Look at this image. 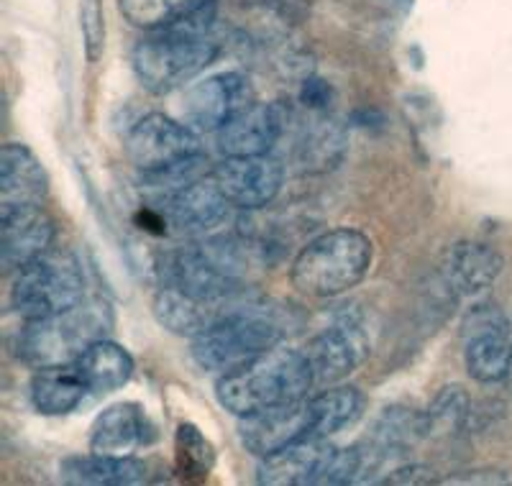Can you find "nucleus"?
I'll use <instances>...</instances> for the list:
<instances>
[{
	"mask_svg": "<svg viewBox=\"0 0 512 486\" xmlns=\"http://www.w3.org/2000/svg\"><path fill=\"white\" fill-rule=\"evenodd\" d=\"M374 246L356 228H331L303 246L295 256L290 279L308 297H338L354 290L369 274Z\"/></svg>",
	"mask_w": 512,
	"mask_h": 486,
	"instance_id": "nucleus-4",
	"label": "nucleus"
},
{
	"mask_svg": "<svg viewBox=\"0 0 512 486\" xmlns=\"http://www.w3.org/2000/svg\"><path fill=\"white\" fill-rule=\"evenodd\" d=\"M175 451L177 466L187 476H208V471L216 463V451L210 446V440L190 423H182L177 428Z\"/></svg>",
	"mask_w": 512,
	"mask_h": 486,
	"instance_id": "nucleus-27",
	"label": "nucleus"
},
{
	"mask_svg": "<svg viewBox=\"0 0 512 486\" xmlns=\"http://www.w3.org/2000/svg\"><path fill=\"white\" fill-rule=\"evenodd\" d=\"M59 476L64 484L75 486H131L146 479V466L134 458L100 456L90 451L88 456L64 458Z\"/></svg>",
	"mask_w": 512,
	"mask_h": 486,
	"instance_id": "nucleus-21",
	"label": "nucleus"
},
{
	"mask_svg": "<svg viewBox=\"0 0 512 486\" xmlns=\"http://www.w3.org/2000/svg\"><path fill=\"white\" fill-rule=\"evenodd\" d=\"M77 371L88 384V392L111 394L126 387L134 377V359L131 353L116 341L100 338L77 359Z\"/></svg>",
	"mask_w": 512,
	"mask_h": 486,
	"instance_id": "nucleus-22",
	"label": "nucleus"
},
{
	"mask_svg": "<svg viewBox=\"0 0 512 486\" xmlns=\"http://www.w3.org/2000/svg\"><path fill=\"white\" fill-rule=\"evenodd\" d=\"M315 382L333 384L349 377L369 356V338L359 320H341L313 338L305 348Z\"/></svg>",
	"mask_w": 512,
	"mask_h": 486,
	"instance_id": "nucleus-15",
	"label": "nucleus"
},
{
	"mask_svg": "<svg viewBox=\"0 0 512 486\" xmlns=\"http://www.w3.org/2000/svg\"><path fill=\"white\" fill-rule=\"evenodd\" d=\"M80 21L82 36H85V52L90 62H98L105 47V26L103 11H100V0H80Z\"/></svg>",
	"mask_w": 512,
	"mask_h": 486,
	"instance_id": "nucleus-28",
	"label": "nucleus"
},
{
	"mask_svg": "<svg viewBox=\"0 0 512 486\" xmlns=\"http://www.w3.org/2000/svg\"><path fill=\"white\" fill-rule=\"evenodd\" d=\"M241 443L249 453L264 458L282 448L292 446L297 440L313 435V415L310 402H290V405L267 407L249 417H241L239 425Z\"/></svg>",
	"mask_w": 512,
	"mask_h": 486,
	"instance_id": "nucleus-14",
	"label": "nucleus"
},
{
	"mask_svg": "<svg viewBox=\"0 0 512 486\" xmlns=\"http://www.w3.org/2000/svg\"><path fill=\"white\" fill-rule=\"evenodd\" d=\"M216 0H121L123 16L141 29H159L185 18Z\"/></svg>",
	"mask_w": 512,
	"mask_h": 486,
	"instance_id": "nucleus-25",
	"label": "nucleus"
},
{
	"mask_svg": "<svg viewBox=\"0 0 512 486\" xmlns=\"http://www.w3.org/2000/svg\"><path fill=\"white\" fill-rule=\"evenodd\" d=\"M159 287L177 290L190 300L208 305L218 313L233 307L239 295V261L233 251L221 249L218 243L182 246L159 259Z\"/></svg>",
	"mask_w": 512,
	"mask_h": 486,
	"instance_id": "nucleus-7",
	"label": "nucleus"
},
{
	"mask_svg": "<svg viewBox=\"0 0 512 486\" xmlns=\"http://www.w3.org/2000/svg\"><path fill=\"white\" fill-rule=\"evenodd\" d=\"M57 228L41 205L0 208V261L6 269H24L52 249Z\"/></svg>",
	"mask_w": 512,
	"mask_h": 486,
	"instance_id": "nucleus-13",
	"label": "nucleus"
},
{
	"mask_svg": "<svg viewBox=\"0 0 512 486\" xmlns=\"http://www.w3.org/2000/svg\"><path fill=\"white\" fill-rule=\"evenodd\" d=\"M333 456L336 448L328 446L323 435H308L272 456H264L256 469V481L267 486L323 484Z\"/></svg>",
	"mask_w": 512,
	"mask_h": 486,
	"instance_id": "nucleus-16",
	"label": "nucleus"
},
{
	"mask_svg": "<svg viewBox=\"0 0 512 486\" xmlns=\"http://www.w3.org/2000/svg\"><path fill=\"white\" fill-rule=\"evenodd\" d=\"M433 471L425 466H402V469L392 471V476L384 479V484H431Z\"/></svg>",
	"mask_w": 512,
	"mask_h": 486,
	"instance_id": "nucleus-29",
	"label": "nucleus"
},
{
	"mask_svg": "<svg viewBox=\"0 0 512 486\" xmlns=\"http://www.w3.org/2000/svg\"><path fill=\"white\" fill-rule=\"evenodd\" d=\"M285 108L280 103H254L218 131V146L226 157L269 154L285 131Z\"/></svg>",
	"mask_w": 512,
	"mask_h": 486,
	"instance_id": "nucleus-17",
	"label": "nucleus"
},
{
	"mask_svg": "<svg viewBox=\"0 0 512 486\" xmlns=\"http://www.w3.org/2000/svg\"><path fill=\"white\" fill-rule=\"evenodd\" d=\"M126 154L144 174V182L164 190H177L200 180V172L208 164L200 136L187 123L164 113H149L128 131Z\"/></svg>",
	"mask_w": 512,
	"mask_h": 486,
	"instance_id": "nucleus-3",
	"label": "nucleus"
},
{
	"mask_svg": "<svg viewBox=\"0 0 512 486\" xmlns=\"http://www.w3.org/2000/svg\"><path fill=\"white\" fill-rule=\"evenodd\" d=\"M464 364L479 384L502 382L512 359L510 323L495 305L472 307L464 318Z\"/></svg>",
	"mask_w": 512,
	"mask_h": 486,
	"instance_id": "nucleus-9",
	"label": "nucleus"
},
{
	"mask_svg": "<svg viewBox=\"0 0 512 486\" xmlns=\"http://www.w3.org/2000/svg\"><path fill=\"white\" fill-rule=\"evenodd\" d=\"M213 182L231 208L259 210L280 195L285 182V167L280 159L259 154V157H226L210 172Z\"/></svg>",
	"mask_w": 512,
	"mask_h": 486,
	"instance_id": "nucleus-11",
	"label": "nucleus"
},
{
	"mask_svg": "<svg viewBox=\"0 0 512 486\" xmlns=\"http://www.w3.org/2000/svg\"><path fill=\"white\" fill-rule=\"evenodd\" d=\"M505 382H507V387H510V392H512V359H510V366H507V374H505Z\"/></svg>",
	"mask_w": 512,
	"mask_h": 486,
	"instance_id": "nucleus-31",
	"label": "nucleus"
},
{
	"mask_svg": "<svg viewBox=\"0 0 512 486\" xmlns=\"http://www.w3.org/2000/svg\"><path fill=\"white\" fill-rule=\"evenodd\" d=\"M146 443V415L136 402H118L103 410L90 430V451L131 458Z\"/></svg>",
	"mask_w": 512,
	"mask_h": 486,
	"instance_id": "nucleus-20",
	"label": "nucleus"
},
{
	"mask_svg": "<svg viewBox=\"0 0 512 486\" xmlns=\"http://www.w3.org/2000/svg\"><path fill=\"white\" fill-rule=\"evenodd\" d=\"M49 192L44 164L24 144H6L0 154V208L41 205Z\"/></svg>",
	"mask_w": 512,
	"mask_h": 486,
	"instance_id": "nucleus-19",
	"label": "nucleus"
},
{
	"mask_svg": "<svg viewBox=\"0 0 512 486\" xmlns=\"http://www.w3.org/2000/svg\"><path fill=\"white\" fill-rule=\"evenodd\" d=\"M282 323L259 305H233L231 310L192 338V359L200 369L226 371L256 359L282 341Z\"/></svg>",
	"mask_w": 512,
	"mask_h": 486,
	"instance_id": "nucleus-6",
	"label": "nucleus"
},
{
	"mask_svg": "<svg viewBox=\"0 0 512 486\" xmlns=\"http://www.w3.org/2000/svg\"><path fill=\"white\" fill-rule=\"evenodd\" d=\"M213 24L216 8L210 3L172 24L149 29V36L134 49V70L141 85L154 95H167L195 80L218 57Z\"/></svg>",
	"mask_w": 512,
	"mask_h": 486,
	"instance_id": "nucleus-1",
	"label": "nucleus"
},
{
	"mask_svg": "<svg viewBox=\"0 0 512 486\" xmlns=\"http://www.w3.org/2000/svg\"><path fill=\"white\" fill-rule=\"evenodd\" d=\"M328 98H331V90H328L326 82H305V103H310L313 108H323V105L328 103Z\"/></svg>",
	"mask_w": 512,
	"mask_h": 486,
	"instance_id": "nucleus-30",
	"label": "nucleus"
},
{
	"mask_svg": "<svg viewBox=\"0 0 512 486\" xmlns=\"http://www.w3.org/2000/svg\"><path fill=\"white\" fill-rule=\"evenodd\" d=\"M505 261L497 249L479 241H459L448 246L441 261V277L448 290L461 297H472L489 290L502 274Z\"/></svg>",
	"mask_w": 512,
	"mask_h": 486,
	"instance_id": "nucleus-18",
	"label": "nucleus"
},
{
	"mask_svg": "<svg viewBox=\"0 0 512 486\" xmlns=\"http://www.w3.org/2000/svg\"><path fill=\"white\" fill-rule=\"evenodd\" d=\"M88 394V384L80 377L75 364L36 369L31 379V402L41 415H67Z\"/></svg>",
	"mask_w": 512,
	"mask_h": 486,
	"instance_id": "nucleus-23",
	"label": "nucleus"
},
{
	"mask_svg": "<svg viewBox=\"0 0 512 486\" xmlns=\"http://www.w3.org/2000/svg\"><path fill=\"white\" fill-rule=\"evenodd\" d=\"M108 325V310L98 302L85 300L64 313L26 320L18 333V359L34 369L77 364L82 353L103 338Z\"/></svg>",
	"mask_w": 512,
	"mask_h": 486,
	"instance_id": "nucleus-5",
	"label": "nucleus"
},
{
	"mask_svg": "<svg viewBox=\"0 0 512 486\" xmlns=\"http://www.w3.org/2000/svg\"><path fill=\"white\" fill-rule=\"evenodd\" d=\"M228 200L213 177L195 180L185 187L169 190L162 200V218L169 233L185 238L205 236L208 231L218 228L228 215Z\"/></svg>",
	"mask_w": 512,
	"mask_h": 486,
	"instance_id": "nucleus-12",
	"label": "nucleus"
},
{
	"mask_svg": "<svg viewBox=\"0 0 512 486\" xmlns=\"http://www.w3.org/2000/svg\"><path fill=\"white\" fill-rule=\"evenodd\" d=\"M308 402L310 415H313V435H323V438L354 425L364 410V397L359 389L349 384L326 389Z\"/></svg>",
	"mask_w": 512,
	"mask_h": 486,
	"instance_id": "nucleus-24",
	"label": "nucleus"
},
{
	"mask_svg": "<svg viewBox=\"0 0 512 486\" xmlns=\"http://www.w3.org/2000/svg\"><path fill=\"white\" fill-rule=\"evenodd\" d=\"M85 300V274L75 254L49 249L24 269H18L11 305L24 320L47 318Z\"/></svg>",
	"mask_w": 512,
	"mask_h": 486,
	"instance_id": "nucleus-8",
	"label": "nucleus"
},
{
	"mask_svg": "<svg viewBox=\"0 0 512 486\" xmlns=\"http://www.w3.org/2000/svg\"><path fill=\"white\" fill-rule=\"evenodd\" d=\"M472 415L469 397L461 387H446L438 392L433 405L423 415L425 435H456L466 428Z\"/></svg>",
	"mask_w": 512,
	"mask_h": 486,
	"instance_id": "nucleus-26",
	"label": "nucleus"
},
{
	"mask_svg": "<svg viewBox=\"0 0 512 486\" xmlns=\"http://www.w3.org/2000/svg\"><path fill=\"white\" fill-rule=\"evenodd\" d=\"M315 377L305 353L274 346L256 359L226 371L216 384L218 402L236 417L308 397Z\"/></svg>",
	"mask_w": 512,
	"mask_h": 486,
	"instance_id": "nucleus-2",
	"label": "nucleus"
},
{
	"mask_svg": "<svg viewBox=\"0 0 512 486\" xmlns=\"http://www.w3.org/2000/svg\"><path fill=\"white\" fill-rule=\"evenodd\" d=\"M254 105L251 82L239 72L210 75L192 85L182 98V116L192 131L218 134L223 126Z\"/></svg>",
	"mask_w": 512,
	"mask_h": 486,
	"instance_id": "nucleus-10",
	"label": "nucleus"
}]
</instances>
